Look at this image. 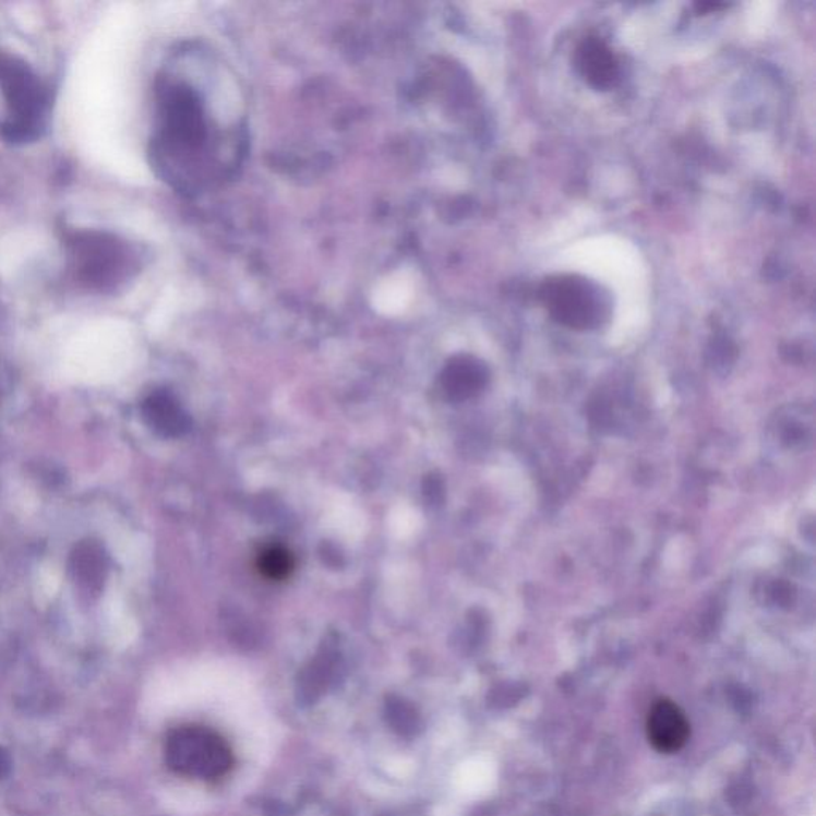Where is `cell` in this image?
<instances>
[{"label":"cell","mask_w":816,"mask_h":816,"mask_svg":"<svg viewBox=\"0 0 816 816\" xmlns=\"http://www.w3.org/2000/svg\"><path fill=\"white\" fill-rule=\"evenodd\" d=\"M259 572L269 580H285L293 572V556L283 545H268L257 560Z\"/></svg>","instance_id":"cell-7"},{"label":"cell","mask_w":816,"mask_h":816,"mask_svg":"<svg viewBox=\"0 0 816 816\" xmlns=\"http://www.w3.org/2000/svg\"><path fill=\"white\" fill-rule=\"evenodd\" d=\"M172 766L193 778L216 780L233 767V753L225 740L206 728H185L169 743Z\"/></svg>","instance_id":"cell-2"},{"label":"cell","mask_w":816,"mask_h":816,"mask_svg":"<svg viewBox=\"0 0 816 816\" xmlns=\"http://www.w3.org/2000/svg\"><path fill=\"white\" fill-rule=\"evenodd\" d=\"M541 299L559 323L576 328L598 326L610 310L608 296L580 276H555L541 287Z\"/></svg>","instance_id":"cell-1"},{"label":"cell","mask_w":816,"mask_h":816,"mask_svg":"<svg viewBox=\"0 0 816 816\" xmlns=\"http://www.w3.org/2000/svg\"><path fill=\"white\" fill-rule=\"evenodd\" d=\"M577 69L580 75L597 89H611L621 79L617 58L607 41L589 37L577 48Z\"/></svg>","instance_id":"cell-5"},{"label":"cell","mask_w":816,"mask_h":816,"mask_svg":"<svg viewBox=\"0 0 816 816\" xmlns=\"http://www.w3.org/2000/svg\"><path fill=\"white\" fill-rule=\"evenodd\" d=\"M144 417L155 431L168 437H178L190 428L185 411L179 407L175 397L166 393L154 394L145 400Z\"/></svg>","instance_id":"cell-6"},{"label":"cell","mask_w":816,"mask_h":816,"mask_svg":"<svg viewBox=\"0 0 816 816\" xmlns=\"http://www.w3.org/2000/svg\"><path fill=\"white\" fill-rule=\"evenodd\" d=\"M79 573L82 574L85 579H98L101 576V556L98 553H93L92 548L83 549V553L79 555Z\"/></svg>","instance_id":"cell-10"},{"label":"cell","mask_w":816,"mask_h":816,"mask_svg":"<svg viewBox=\"0 0 816 816\" xmlns=\"http://www.w3.org/2000/svg\"><path fill=\"white\" fill-rule=\"evenodd\" d=\"M646 734L653 749L663 755H673L689 740V719L674 701L662 698L649 711Z\"/></svg>","instance_id":"cell-4"},{"label":"cell","mask_w":816,"mask_h":816,"mask_svg":"<svg viewBox=\"0 0 816 816\" xmlns=\"http://www.w3.org/2000/svg\"><path fill=\"white\" fill-rule=\"evenodd\" d=\"M0 85L15 113V122L9 128L12 137L33 136L45 107L44 92L36 75L15 58L0 57Z\"/></svg>","instance_id":"cell-3"},{"label":"cell","mask_w":816,"mask_h":816,"mask_svg":"<svg viewBox=\"0 0 816 816\" xmlns=\"http://www.w3.org/2000/svg\"><path fill=\"white\" fill-rule=\"evenodd\" d=\"M388 722L397 734L411 736L417 734L421 721L417 710L403 698H391L386 705Z\"/></svg>","instance_id":"cell-8"},{"label":"cell","mask_w":816,"mask_h":816,"mask_svg":"<svg viewBox=\"0 0 816 816\" xmlns=\"http://www.w3.org/2000/svg\"><path fill=\"white\" fill-rule=\"evenodd\" d=\"M477 372L476 365L470 362H458L453 364L452 368L445 373V388L452 394L463 393V391H470L476 385Z\"/></svg>","instance_id":"cell-9"}]
</instances>
